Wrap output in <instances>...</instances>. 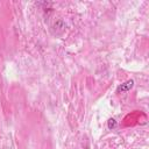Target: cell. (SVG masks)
<instances>
[{
	"mask_svg": "<svg viewBox=\"0 0 149 149\" xmlns=\"http://www.w3.org/2000/svg\"><path fill=\"white\" fill-rule=\"evenodd\" d=\"M133 86H134V80H133V79H129V80L122 83L121 85H119L118 88H116V92H118V93L127 92V91H129L130 88H133Z\"/></svg>",
	"mask_w": 149,
	"mask_h": 149,
	"instance_id": "cell-1",
	"label": "cell"
},
{
	"mask_svg": "<svg viewBox=\"0 0 149 149\" xmlns=\"http://www.w3.org/2000/svg\"><path fill=\"white\" fill-rule=\"evenodd\" d=\"M107 126H108L109 129H113V128H115V126H116V121H115L114 119H109L108 122H107Z\"/></svg>",
	"mask_w": 149,
	"mask_h": 149,
	"instance_id": "cell-2",
	"label": "cell"
}]
</instances>
